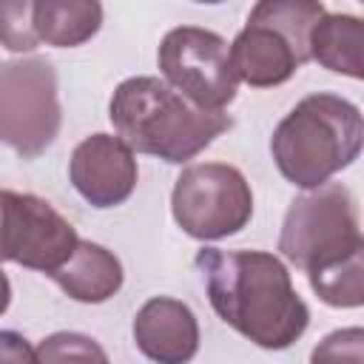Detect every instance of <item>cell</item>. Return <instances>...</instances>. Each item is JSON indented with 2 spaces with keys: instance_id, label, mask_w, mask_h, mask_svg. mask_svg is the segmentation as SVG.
<instances>
[{
  "instance_id": "cell-1",
  "label": "cell",
  "mask_w": 364,
  "mask_h": 364,
  "mask_svg": "<svg viewBox=\"0 0 364 364\" xmlns=\"http://www.w3.org/2000/svg\"><path fill=\"white\" fill-rule=\"evenodd\" d=\"M193 264L216 316L256 347L287 350L304 336L310 310L273 253L202 247Z\"/></svg>"
},
{
  "instance_id": "cell-2",
  "label": "cell",
  "mask_w": 364,
  "mask_h": 364,
  "mask_svg": "<svg viewBox=\"0 0 364 364\" xmlns=\"http://www.w3.org/2000/svg\"><path fill=\"white\" fill-rule=\"evenodd\" d=\"M117 136L139 154L182 165L222 136L233 119L225 111H202L159 77H128L108 102Z\"/></svg>"
},
{
  "instance_id": "cell-3",
  "label": "cell",
  "mask_w": 364,
  "mask_h": 364,
  "mask_svg": "<svg viewBox=\"0 0 364 364\" xmlns=\"http://www.w3.org/2000/svg\"><path fill=\"white\" fill-rule=\"evenodd\" d=\"M361 111L338 94L304 97L273 131L270 154L279 173L304 191L321 188L361 154Z\"/></svg>"
},
{
  "instance_id": "cell-4",
  "label": "cell",
  "mask_w": 364,
  "mask_h": 364,
  "mask_svg": "<svg viewBox=\"0 0 364 364\" xmlns=\"http://www.w3.org/2000/svg\"><path fill=\"white\" fill-rule=\"evenodd\" d=\"M324 6L316 0H262L253 6L247 26L230 46V63L239 80L253 88L287 82L310 60V31Z\"/></svg>"
},
{
  "instance_id": "cell-5",
  "label": "cell",
  "mask_w": 364,
  "mask_h": 364,
  "mask_svg": "<svg viewBox=\"0 0 364 364\" xmlns=\"http://www.w3.org/2000/svg\"><path fill=\"white\" fill-rule=\"evenodd\" d=\"M279 250L307 276L361 256L364 239L353 193L341 182H327L293 199L282 222Z\"/></svg>"
},
{
  "instance_id": "cell-6",
  "label": "cell",
  "mask_w": 364,
  "mask_h": 364,
  "mask_svg": "<svg viewBox=\"0 0 364 364\" xmlns=\"http://www.w3.org/2000/svg\"><path fill=\"white\" fill-rule=\"evenodd\" d=\"M60 122L54 65L46 57L0 60V142L34 159L51 148Z\"/></svg>"
},
{
  "instance_id": "cell-7",
  "label": "cell",
  "mask_w": 364,
  "mask_h": 364,
  "mask_svg": "<svg viewBox=\"0 0 364 364\" xmlns=\"http://www.w3.org/2000/svg\"><path fill=\"white\" fill-rule=\"evenodd\" d=\"M173 222L199 242L239 233L253 216V191L245 173L225 162L185 168L171 191Z\"/></svg>"
},
{
  "instance_id": "cell-8",
  "label": "cell",
  "mask_w": 364,
  "mask_h": 364,
  "mask_svg": "<svg viewBox=\"0 0 364 364\" xmlns=\"http://www.w3.org/2000/svg\"><path fill=\"white\" fill-rule=\"evenodd\" d=\"M165 82L202 111H225L236 100L239 77L230 63V46L210 28H171L156 51Z\"/></svg>"
},
{
  "instance_id": "cell-9",
  "label": "cell",
  "mask_w": 364,
  "mask_h": 364,
  "mask_svg": "<svg viewBox=\"0 0 364 364\" xmlns=\"http://www.w3.org/2000/svg\"><path fill=\"white\" fill-rule=\"evenodd\" d=\"M74 225L34 193L0 188V262H17L46 276L57 273L74 253Z\"/></svg>"
},
{
  "instance_id": "cell-10",
  "label": "cell",
  "mask_w": 364,
  "mask_h": 364,
  "mask_svg": "<svg viewBox=\"0 0 364 364\" xmlns=\"http://www.w3.org/2000/svg\"><path fill=\"white\" fill-rule=\"evenodd\" d=\"M68 176L88 205L117 208L136 188V159L119 136L91 134L74 148Z\"/></svg>"
},
{
  "instance_id": "cell-11",
  "label": "cell",
  "mask_w": 364,
  "mask_h": 364,
  "mask_svg": "<svg viewBox=\"0 0 364 364\" xmlns=\"http://www.w3.org/2000/svg\"><path fill=\"white\" fill-rule=\"evenodd\" d=\"M134 341L156 364H191L199 353V321L185 301L154 296L134 316Z\"/></svg>"
},
{
  "instance_id": "cell-12",
  "label": "cell",
  "mask_w": 364,
  "mask_h": 364,
  "mask_svg": "<svg viewBox=\"0 0 364 364\" xmlns=\"http://www.w3.org/2000/svg\"><path fill=\"white\" fill-rule=\"evenodd\" d=\"M51 279L60 284V290L82 304H102L122 287V262L102 245L80 239L71 259L51 273Z\"/></svg>"
},
{
  "instance_id": "cell-13",
  "label": "cell",
  "mask_w": 364,
  "mask_h": 364,
  "mask_svg": "<svg viewBox=\"0 0 364 364\" xmlns=\"http://www.w3.org/2000/svg\"><path fill=\"white\" fill-rule=\"evenodd\" d=\"M310 60L327 71L364 77V23L355 14H321L310 31Z\"/></svg>"
},
{
  "instance_id": "cell-14",
  "label": "cell",
  "mask_w": 364,
  "mask_h": 364,
  "mask_svg": "<svg viewBox=\"0 0 364 364\" xmlns=\"http://www.w3.org/2000/svg\"><path fill=\"white\" fill-rule=\"evenodd\" d=\"M102 26V6L97 0H40L34 3L37 40L54 48H74L91 40Z\"/></svg>"
},
{
  "instance_id": "cell-15",
  "label": "cell",
  "mask_w": 364,
  "mask_h": 364,
  "mask_svg": "<svg viewBox=\"0 0 364 364\" xmlns=\"http://www.w3.org/2000/svg\"><path fill=\"white\" fill-rule=\"evenodd\" d=\"M37 364H108V355L91 336L63 330L40 341Z\"/></svg>"
},
{
  "instance_id": "cell-16",
  "label": "cell",
  "mask_w": 364,
  "mask_h": 364,
  "mask_svg": "<svg viewBox=\"0 0 364 364\" xmlns=\"http://www.w3.org/2000/svg\"><path fill=\"white\" fill-rule=\"evenodd\" d=\"M37 31H34V3L31 0H14L0 3V46L9 51L26 54L37 48Z\"/></svg>"
},
{
  "instance_id": "cell-17",
  "label": "cell",
  "mask_w": 364,
  "mask_h": 364,
  "mask_svg": "<svg viewBox=\"0 0 364 364\" xmlns=\"http://www.w3.org/2000/svg\"><path fill=\"white\" fill-rule=\"evenodd\" d=\"M310 364H364V330H333L313 347Z\"/></svg>"
},
{
  "instance_id": "cell-18",
  "label": "cell",
  "mask_w": 364,
  "mask_h": 364,
  "mask_svg": "<svg viewBox=\"0 0 364 364\" xmlns=\"http://www.w3.org/2000/svg\"><path fill=\"white\" fill-rule=\"evenodd\" d=\"M0 364H37V350L26 336L14 330H0Z\"/></svg>"
},
{
  "instance_id": "cell-19",
  "label": "cell",
  "mask_w": 364,
  "mask_h": 364,
  "mask_svg": "<svg viewBox=\"0 0 364 364\" xmlns=\"http://www.w3.org/2000/svg\"><path fill=\"white\" fill-rule=\"evenodd\" d=\"M11 304V284H9V276L0 270V316L9 310Z\"/></svg>"
}]
</instances>
